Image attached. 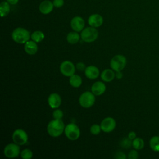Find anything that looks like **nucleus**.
<instances>
[{"label": "nucleus", "mask_w": 159, "mask_h": 159, "mask_svg": "<svg viewBox=\"0 0 159 159\" xmlns=\"http://www.w3.org/2000/svg\"><path fill=\"white\" fill-rule=\"evenodd\" d=\"M79 102L83 107L89 108L95 102V95L92 92L85 91L80 95Z\"/></svg>", "instance_id": "nucleus-6"}, {"label": "nucleus", "mask_w": 159, "mask_h": 159, "mask_svg": "<svg viewBox=\"0 0 159 159\" xmlns=\"http://www.w3.org/2000/svg\"><path fill=\"white\" fill-rule=\"evenodd\" d=\"M4 154L9 158L17 157L20 154L19 145L14 142L7 144L4 148Z\"/></svg>", "instance_id": "nucleus-8"}, {"label": "nucleus", "mask_w": 159, "mask_h": 159, "mask_svg": "<svg viewBox=\"0 0 159 159\" xmlns=\"http://www.w3.org/2000/svg\"><path fill=\"white\" fill-rule=\"evenodd\" d=\"M48 104L52 109H57L61 103V98L60 96L56 93L50 94L48 98Z\"/></svg>", "instance_id": "nucleus-12"}, {"label": "nucleus", "mask_w": 159, "mask_h": 159, "mask_svg": "<svg viewBox=\"0 0 159 159\" xmlns=\"http://www.w3.org/2000/svg\"><path fill=\"white\" fill-rule=\"evenodd\" d=\"M53 4L54 7L57 8H60L63 6L64 0H53Z\"/></svg>", "instance_id": "nucleus-30"}, {"label": "nucleus", "mask_w": 159, "mask_h": 159, "mask_svg": "<svg viewBox=\"0 0 159 159\" xmlns=\"http://www.w3.org/2000/svg\"><path fill=\"white\" fill-rule=\"evenodd\" d=\"M53 117L55 119H61L63 116V112L60 109H55L53 112Z\"/></svg>", "instance_id": "nucleus-28"}, {"label": "nucleus", "mask_w": 159, "mask_h": 159, "mask_svg": "<svg viewBox=\"0 0 159 159\" xmlns=\"http://www.w3.org/2000/svg\"><path fill=\"white\" fill-rule=\"evenodd\" d=\"M70 84L74 88H78L82 84V79L78 75H73L70 77Z\"/></svg>", "instance_id": "nucleus-20"}, {"label": "nucleus", "mask_w": 159, "mask_h": 159, "mask_svg": "<svg viewBox=\"0 0 159 159\" xmlns=\"http://www.w3.org/2000/svg\"><path fill=\"white\" fill-rule=\"evenodd\" d=\"M10 4L7 1H2L0 4V13L2 17L6 16L10 12Z\"/></svg>", "instance_id": "nucleus-21"}, {"label": "nucleus", "mask_w": 159, "mask_h": 159, "mask_svg": "<svg viewBox=\"0 0 159 159\" xmlns=\"http://www.w3.org/2000/svg\"><path fill=\"white\" fill-rule=\"evenodd\" d=\"M85 22L84 19L80 16L74 17L70 22V25L72 29L76 32H81L84 27Z\"/></svg>", "instance_id": "nucleus-11"}, {"label": "nucleus", "mask_w": 159, "mask_h": 159, "mask_svg": "<svg viewBox=\"0 0 159 159\" xmlns=\"http://www.w3.org/2000/svg\"><path fill=\"white\" fill-rule=\"evenodd\" d=\"M106 87L102 81H96L91 86V92L95 96L102 95L106 91Z\"/></svg>", "instance_id": "nucleus-15"}, {"label": "nucleus", "mask_w": 159, "mask_h": 159, "mask_svg": "<svg viewBox=\"0 0 159 159\" xmlns=\"http://www.w3.org/2000/svg\"><path fill=\"white\" fill-rule=\"evenodd\" d=\"M81 36L79 35L78 32H70L66 36V40L69 43L75 44L78 42Z\"/></svg>", "instance_id": "nucleus-19"}, {"label": "nucleus", "mask_w": 159, "mask_h": 159, "mask_svg": "<svg viewBox=\"0 0 159 159\" xmlns=\"http://www.w3.org/2000/svg\"><path fill=\"white\" fill-rule=\"evenodd\" d=\"M88 24L93 27H99L103 23V18L102 17L98 14H91L88 19Z\"/></svg>", "instance_id": "nucleus-13"}, {"label": "nucleus", "mask_w": 159, "mask_h": 159, "mask_svg": "<svg viewBox=\"0 0 159 159\" xmlns=\"http://www.w3.org/2000/svg\"><path fill=\"white\" fill-rule=\"evenodd\" d=\"M127 64L126 58L122 55H116L112 58L110 66L114 71H122Z\"/></svg>", "instance_id": "nucleus-4"}, {"label": "nucleus", "mask_w": 159, "mask_h": 159, "mask_svg": "<svg viewBox=\"0 0 159 159\" xmlns=\"http://www.w3.org/2000/svg\"><path fill=\"white\" fill-rule=\"evenodd\" d=\"M114 158H117V159H125L126 156L121 151H117L115 153Z\"/></svg>", "instance_id": "nucleus-31"}, {"label": "nucleus", "mask_w": 159, "mask_h": 159, "mask_svg": "<svg viewBox=\"0 0 159 159\" xmlns=\"http://www.w3.org/2000/svg\"><path fill=\"white\" fill-rule=\"evenodd\" d=\"M139 157L138 152H137V150H130L127 155V158L129 159H137Z\"/></svg>", "instance_id": "nucleus-29"}, {"label": "nucleus", "mask_w": 159, "mask_h": 159, "mask_svg": "<svg viewBox=\"0 0 159 159\" xmlns=\"http://www.w3.org/2000/svg\"><path fill=\"white\" fill-rule=\"evenodd\" d=\"M128 137H129L130 139H131L132 140H133L135 138H136V134H135V132H133V131L130 132L129 133V134H128Z\"/></svg>", "instance_id": "nucleus-33"}, {"label": "nucleus", "mask_w": 159, "mask_h": 159, "mask_svg": "<svg viewBox=\"0 0 159 159\" xmlns=\"http://www.w3.org/2000/svg\"><path fill=\"white\" fill-rule=\"evenodd\" d=\"M132 147L137 150H141L144 147V141L142 138L136 137L132 140Z\"/></svg>", "instance_id": "nucleus-24"}, {"label": "nucleus", "mask_w": 159, "mask_h": 159, "mask_svg": "<svg viewBox=\"0 0 159 159\" xmlns=\"http://www.w3.org/2000/svg\"><path fill=\"white\" fill-rule=\"evenodd\" d=\"M114 71L112 69H105L101 74V78L105 82H110L115 78Z\"/></svg>", "instance_id": "nucleus-18"}, {"label": "nucleus", "mask_w": 159, "mask_h": 159, "mask_svg": "<svg viewBox=\"0 0 159 159\" xmlns=\"http://www.w3.org/2000/svg\"><path fill=\"white\" fill-rule=\"evenodd\" d=\"M12 140L19 145H25L28 141V135L27 132L21 129L15 130L12 134Z\"/></svg>", "instance_id": "nucleus-7"}, {"label": "nucleus", "mask_w": 159, "mask_h": 159, "mask_svg": "<svg viewBox=\"0 0 159 159\" xmlns=\"http://www.w3.org/2000/svg\"><path fill=\"white\" fill-rule=\"evenodd\" d=\"M65 134L70 140H76L80 136V130L78 126L74 123H70L65 126Z\"/></svg>", "instance_id": "nucleus-5"}, {"label": "nucleus", "mask_w": 159, "mask_h": 159, "mask_svg": "<svg viewBox=\"0 0 159 159\" xmlns=\"http://www.w3.org/2000/svg\"><path fill=\"white\" fill-rule=\"evenodd\" d=\"M10 4H12V5H14V4H16L19 0H6Z\"/></svg>", "instance_id": "nucleus-35"}, {"label": "nucleus", "mask_w": 159, "mask_h": 159, "mask_svg": "<svg viewBox=\"0 0 159 159\" xmlns=\"http://www.w3.org/2000/svg\"><path fill=\"white\" fill-rule=\"evenodd\" d=\"M76 68L78 70H80V71H84L85 69H86V66H85V64L83 62H79L76 64Z\"/></svg>", "instance_id": "nucleus-32"}, {"label": "nucleus", "mask_w": 159, "mask_h": 159, "mask_svg": "<svg viewBox=\"0 0 159 159\" xmlns=\"http://www.w3.org/2000/svg\"><path fill=\"white\" fill-rule=\"evenodd\" d=\"M30 38L32 40H34L36 43H38L42 42L44 39L45 35L42 31L36 30L30 35Z\"/></svg>", "instance_id": "nucleus-22"}, {"label": "nucleus", "mask_w": 159, "mask_h": 159, "mask_svg": "<svg viewBox=\"0 0 159 159\" xmlns=\"http://www.w3.org/2000/svg\"><path fill=\"white\" fill-rule=\"evenodd\" d=\"M80 36L83 41L87 43H91L97 39L98 37V32L95 27L90 26L83 29L81 32Z\"/></svg>", "instance_id": "nucleus-3"}, {"label": "nucleus", "mask_w": 159, "mask_h": 159, "mask_svg": "<svg viewBox=\"0 0 159 159\" xmlns=\"http://www.w3.org/2000/svg\"><path fill=\"white\" fill-rule=\"evenodd\" d=\"M30 37V32L23 27H17L12 32V40L18 43H25L29 40Z\"/></svg>", "instance_id": "nucleus-2"}, {"label": "nucleus", "mask_w": 159, "mask_h": 159, "mask_svg": "<svg viewBox=\"0 0 159 159\" xmlns=\"http://www.w3.org/2000/svg\"><path fill=\"white\" fill-rule=\"evenodd\" d=\"M20 156L23 159H31L33 157V153L30 149L25 148L22 150L20 152Z\"/></svg>", "instance_id": "nucleus-26"}, {"label": "nucleus", "mask_w": 159, "mask_h": 159, "mask_svg": "<svg viewBox=\"0 0 159 159\" xmlns=\"http://www.w3.org/2000/svg\"><path fill=\"white\" fill-rule=\"evenodd\" d=\"M100 125L101 127V130L103 132L109 133L114 130L116 125V122L114 118L107 117L104 118L102 120Z\"/></svg>", "instance_id": "nucleus-10"}, {"label": "nucleus", "mask_w": 159, "mask_h": 159, "mask_svg": "<svg viewBox=\"0 0 159 159\" xmlns=\"http://www.w3.org/2000/svg\"><path fill=\"white\" fill-rule=\"evenodd\" d=\"M101 130H102L101 125L96 124L92 125L90 127V132L93 135H98L100 133Z\"/></svg>", "instance_id": "nucleus-27"}, {"label": "nucleus", "mask_w": 159, "mask_h": 159, "mask_svg": "<svg viewBox=\"0 0 159 159\" xmlns=\"http://www.w3.org/2000/svg\"><path fill=\"white\" fill-rule=\"evenodd\" d=\"M115 76L116 78L117 79H121L123 77V74L121 72V71H116L115 73Z\"/></svg>", "instance_id": "nucleus-34"}, {"label": "nucleus", "mask_w": 159, "mask_h": 159, "mask_svg": "<svg viewBox=\"0 0 159 159\" xmlns=\"http://www.w3.org/2000/svg\"><path fill=\"white\" fill-rule=\"evenodd\" d=\"M53 7L54 6L53 2H51L48 0H45L40 2L39 7V9L42 14H48L52 11Z\"/></svg>", "instance_id": "nucleus-14"}, {"label": "nucleus", "mask_w": 159, "mask_h": 159, "mask_svg": "<svg viewBox=\"0 0 159 159\" xmlns=\"http://www.w3.org/2000/svg\"><path fill=\"white\" fill-rule=\"evenodd\" d=\"M120 145L124 148H129L132 146V140L128 137L123 138L120 141Z\"/></svg>", "instance_id": "nucleus-25"}, {"label": "nucleus", "mask_w": 159, "mask_h": 159, "mask_svg": "<svg viewBox=\"0 0 159 159\" xmlns=\"http://www.w3.org/2000/svg\"><path fill=\"white\" fill-rule=\"evenodd\" d=\"M25 52L30 55H35L38 50V46L35 42L34 40H29L24 43Z\"/></svg>", "instance_id": "nucleus-17"}, {"label": "nucleus", "mask_w": 159, "mask_h": 159, "mask_svg": "<svg viewBox=\"0 0 159 159\" xmlns=\"http://www.w3.org/2000/svg\"><path fill=\"white\" fill-rule=\"evenodd\" d=\"M60 70L61 74L65 76L70 77L75 73L76 68L74 64L68 60L63 61L60 66Z\"/></svg>", "instance_id": "nucleus-9"}, {"label": "nucleus", "mask_w": 159, "mask_h": 159, "mask_svg": "<svg viewBox=\"0 0 159 159\" xmlns=\"http://www.w3.org/2000/svg\"><path fill=\"white\" fill-rule=\"evenodd\" d=\"M150 147L155 152H159V136H153L150 140Z\"/></svg>", "instance_id": "nucleus-23"}, {"label": "nucleus", "mask_w": 159, "mask_h": 159, "mask_svg": "<svg viewBox=\"0 0 159 159\" xmlns=\"http://www.w3.org/2000/svg\"><path fill=\"white\" fill-rule=\"evenodd\" d=\"M85 76L91 80H94L97 78L99 75V69L93 65L88 66L84 70Z\"/></svg>", "instance_id": "nucleus-16"}, {"label": "nucleus", "mask_w": 159, "mask_h": 159, "mask_svg": "<svg viewBox=\"0 0 159 159\" xmlns=\"http://www.w3.org/2000/svg\"><path fill=\"white\" fill-rule=\"evenodd\" d=\"M65 124L61 119H53L49 122L47 125V132L49 135L57 137L62 134L65 130Z\"/></svg>", "instance_id": "nucleus-1"}]
</instances>
